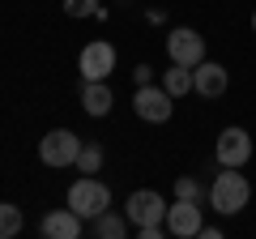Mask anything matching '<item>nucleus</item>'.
I'll return each mask as SVG.
<instances>
[{
    "instance_id": "nucleus-1",
    "label": "nucleus",
    "mask_w": 256,
    "mask_h": 239,
    "mask_svg": "<svg viewBox=\"0 0 256 239\" xmlns=\"http://www.w3.org/2000/svg\"><path fill=\"white\" fill-rule=\"evenodd\" d=\"M248 201H252L248 175H239V166H222V175H214V184H210V205L218 214H239Z\"/></svg>"
},
{
    "instance_id": "nucleus-2",
    "label": "nucleus",
    "mask_w": 256,
    "mask_h": 239,
    "mask_svg": "<svg viewBox=\"0 0 256 239\" xmlns=\"http://www.w3.org/2000/svg\"><path fill=\"white\" fill-rule=\"evenodd\" d=\"M68 210L77 214V218H98V214H107L111 210V192H107V184L102 180H94V175H82L73 188H68Z\"/></svg>"
},
{
    "instance_id": "nucleus-3",
    "label": "nucleus",
    "mask_w": 256,
    "mask_h": 239,
    "mask_svg": "<svg viewBox=\"0 0 256 239\" xmlns=\"http://www.w3.org/2000/svg\"><path fill=\"white\" fill-rule=\"evenodd\" d=\"M82 146L86 141L77 137V132L52 128V132H43V141H38V158H43V166H77Z\"/></svg>"
},
{
    "instance_id": "nucleus-4",
    "label": "nucleus",
    "mask_w": 256,
    "mask_h": 239,
    "mask_svg": "<svg viewBox=\"0 0 256 239\" xmlns=\"http://www.w3.org/2000/svg\"><path fill=\"white\" fill-rule=\"evenodd\" d=\"M77 68H82L86 82H107V77L116 73V47H111L107 38H90V43L82 47V56H77Z\"/></svg>"
},
{
    "instance_id": "nucleus-5",
    "label": "nucleus",
    "mask_w": 256,
    "mask_h": 239,
    "mask_svg": "<svg viewBox=\"0 0 256 239\" xmlns=\"http://www.w3.org/2000/svg\"><path fill=\"white\" fill-rule=\"evenodd\" d=\"M132 111H137L146 124H166L171 120V111H175V98L162 90V86H137V94H132Z\"/></svg>"
},
{
    "instance_id": "nucleus-6",
    "label": "nucleus",
    "mask_w": 256,
    "mask_h": 239,
    "mask_svg": "<svg viewBox=\"0 0 256 239\" xmlns=\"http://www.w3.org/2000/svg\"><path fill=\"white\" fill-rule=\"evenodd\" d=\"M166 56H171V64L196 68L205 60V38L196 34L192 26H175L171 34H166Z\"/></svg>"
},
{
    "instance_id": "nucleus-7",
    "label": "nucleus",
    "mask_w": 256,
    "mask_h": 239,
    "mask_svg": "<svg viewBox=\"0 0 256 239\" xmlns=\"http://www.w3.org/2000/svg\"><path fill=\"white\" fill-rule=\"evenodd\" d=\"M124 214H128L132 226H154V222H166V201H162V192H154V188H137V192L128 196Z\"/></svg>"
},
{
    "instance_id": "nucleus-8",
    "label": "nucleus",
    "mask_w": 256,
    "mask_h": 239,
    "mask_svg": "<svg viewBox=\"0 0 256 239\" xmlns=\"http://www.w3.org/2000/svg\"><path fill=\"white\" fill-rule=\"evenodd\" d=\"M214 158H218V166H248V158H252L248 128H222L214 141Z\"/></svg>"
},
{
    "instance_id": "nucleus-9",
    "label": "nucleus",
    "mask_w": 256,
    "mask_h": 239,
    "mask_svg": "<svg viewBox=\"0 0 256 239\" xmlns=\"http://www.w3.org/2000/svg\"><path fill=\"white\" fill-rule=\"evenodd\" d=\"M201 226H205L201 201H184V196H175V205H166V235L188 239V235H201Z\"/></svg>"
},
{
    "instance_id": "nucleus-10",
    "label": "nucleus",
    "mask_w": 256,
    "mask_h": 239,
    "mask_svg": "<svg viewBox=\"0 0 256 239\" xmlns=\"http://www.w3.org/2000/svg\"><path fill=\"white\" fill-rule=\"evenodd\" d=\"M226 86H230V77L218 60H201V64L192 68V90L201 94V98H218V94H226Z\"/></svg>"
},
{
    "instance_id": "nucleus-11",
    "label": "nucleus",
    "mask_w": 256,
    "mask_h": 239,
    "mask_svg": "<svg viewBox=\"0 0 256 239\" xmlns=\"http://www.w3.org/2000/svg\"><path fill=\"white\" fill-rule=\"evenodd\" d=\"M38 235H47V239H77L82 235V218H77L73 210H52V214H43V222H38Z\"/></svg>"
},
{
    "instance_id": "nucleus-12",
    "label": "nucleus",
    "mask_w": 256,
    "mask_h": 239,
    "mask_svg": "<svg viewBox=\"0 0 256 239\" xmlns=\"http://www.w3.org/2000/svg\"><path fill=\"white\" fill-rule=\"evenodd\" d=\"M82 107H86V116L102 120L111 107H116V90H111L107 82H86L82 86Z\"/></svg>"
},
{
    "instance_id": "nucleus-13",
    "label": "nucleus",
    "mask_w": 256,
    "mask_h": 239,
    "mask_svg": "<svg viewBox=\"0 0 256 239\" xmlns=\"http://www.w3.org/2000/svg\"><path fill=\"white\" fill-rule=\"evenodd\" d=\"M128 226H132V222H128V214L120 218V214L107 210V214H98V218H94V235H98V239H124Z\"/></svg>"
},
{
    "instance_id": "nucleus-14",
    "label": "nucleus",
    "mask_w": 256,
    "mask_h": 239,
    "mask_svg": "<svg viewBox=\"0 0 256 239\" xmlns=\"http://www.w3.org/2000/svg\"><path fill=\"white\" fill-rule=\"evenodd\" d=\"M162 90L171 94V98H184V94L192 90V68H184V64H171L162 73Z\"/></svg>"
},
{
    "instance_id": "nucleus-15",
    "label": "nucleus",
    "mask_w": 256,
    "mask_h": 239,
    "mask_svg": "<svg viewBox=\"0 0 256 239\" xmlns=\"http://www.w3.org/2000/svg\"><path fill=\"white\" fill-rule=\"evenodd\" d=\"M102 158H107V154H102V146H98V141H86V146H82V154H77V171H82V175H98Z\"/></svg>"
},
{
    "instance_id": "nucleus-16",
    "label": "nucleus",
    "mask_w": 256,
    "mask_h": 239,
    "mask_svg": "<svg viewBox=\"0 0 256 239\" xmlns=\"http://www.w3.org/2000/svg\"><path fill=\"white\" fill-rule=\"evenodd\" d=\"M22 226H26L22 210H18V205H9V201H4V205H0V239H13V235L22 230Z\"/></svg>"
},
{
    "instance_id": "nucleus-17",
    "label": "nucleus",
    "mask_w": 256,
    "mask_h": 239,
    "mask_svg": "<svg viewBox=\"0 0 256 239\" xmlns=\"http://www.w3.org/2000/svg\"><path fill=\"white\" fill-rule=\"evenodd\" d=\"M175 196H184V201H210V192H205L192 175H180V180H175Z\"/></svg>"
},
{
    "instance_id": "nucleus-18",
    "label": "nucleus",
    "mask_w": 256,
    "mask_h": 239,
    "mask_svg": "<svg viewBox=\"0 0 256 239\" xmlns=\"http://www.w3.org/2000/svg\"><path fill=\"white\" fill-rule=\"evenodd\" d=\"M64 13L68 18H94L98 13V0H64Z\"/></svg>"
},
{
    "instance_id": "nucleus-19",
    "label": "nucleus",
    "mask_w": 256,
    "mask_h": 239,
    "mask_svg": "<svg viewBox=\"0 0 256 239\" xmlns=\"http://www.w3.org/2000/svg\"><path fill=\"white\" fill-rule=\"evenodd\" d=\"M132 82H137V86H150V82H154V68H150V64H137V68H132Z\"/></svg>"
},
{
    "instance_id": "nucleus-20",
    "label": "nucleus",
    "mask_w": 256,
    "mask_h": 239,
    "mask_svg": "<svg viewBox=\"0 0 256 239\" xmlns=\"http://www.w3.org/2000/svg\"><path fill=\"white\" fill-rule=\"evenodd\" d=\"M252 30H256V13H252Z\"/></svg>"
}]
</instances>
